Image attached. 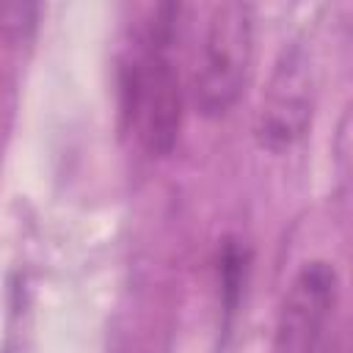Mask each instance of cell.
Wrapping results in <instances>:
<instances>
[{"mask_svg":"<svg viewBox=\"0 0 353 353\" xmlns=\"http://www.w3.org/2000/svg\"><path fill=\"white\" fill-rule=\"evenodd\" d=\"M342 328V281L331 262L298 268L279 306L276 345L281 353H336Z\"/></svg>","mask_w":353,"mask_h":353,"instance_id":"cell-3","label":"cell"},{"mask_svg":"<svg viewBox=\"0 0 353 353\" xmlns=\"http://www.w3.org/2000/svg\"><path fill=\"white\" fill-rule=\"evenodd\" d=\"M314 113V72L309 52L301 44H290L276 58L265 83L254 135L270 152L292 149L312 127Z\"/></svg>","mask_w":353,"mask_h":353,"instance_id":"cell-4","label":"cell"},{"mask_svg":"<svg viewBox=\"0 0 353 353\" xmlns=\"http://www.w3.org/2000/svg\"><path fill=\"white\" fill-rule=\"evenodd\" d=\"M221 287H223V301L226 309L232 312V306L240 298V287H243V276H245V248L237 245V240H226L221 248Z\"/></svg>","mask_w":353,"mask_h":353,"instance_id":"cell-5","label":"cell"},{"mask_svg":"<svg viewBox=\"0 0 353 353\" xmlns=\"http://www.w3.org/2000/svg\"><path fill=\"white\" fill-rule=\"evenodd\" d=\"M254 58V8L248 3H212L196 30L190 52V97L201 116L232 110L248 80Z\"/></svg>","mask_w":353,"mask_h":353,"instance_id":"cell-2","label":"cell"},{"mask_svg":"<svg viewBox=\"0 0 353 353\" xmlns=\"http://www.w3.org/2000/svg\"><path fill=\"white\" fill-rule=\"evenodd\" d=\"M179 6H154L121 58V113L135 141L157 157L171 154L182 130L185 88L176 63Z\"/></svg>","mask_w":353,"mask_h":353,"instance_id":"cell-1","label":"cell"}]
</instances>
